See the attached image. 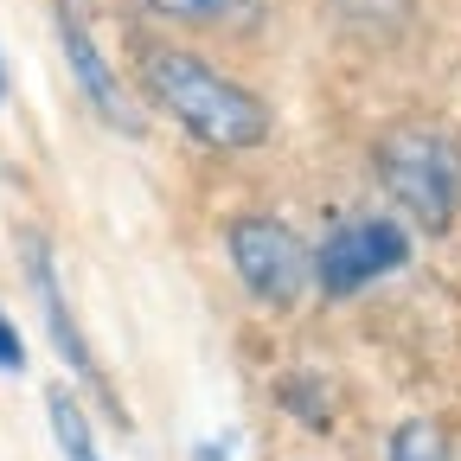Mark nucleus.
<instances>
[{"label": "nucleus", "mask_w": 461, "mask_h": 461, "mask_svg": "<svg viewBox=\"0 0 461 461\" xmlns=\"http://www.w3.org/2000/svg\"><path fill=\"white\" fill-rule=\"evenodd\" d=\"M135 84H141V96L167 115V122H180L199 148L250 154V148H263L276 135V109L250 84H238L230 71H218L212 58H199L186 45L148 39L141 65H135Z\"/></svg>", "instance_id": "f257e3e1"}, {"label": "nucleus", "mask_w": 461, "mask_h": 461, "mask_svg": "<svg viewBox=\"0 0 461 461\" xmlns=\"http://www.w3.org/2000/svg\"><path fill=\"white\" fill-rule=\"evenodd\" d=\"M378 186L397 199V212L429 238H448L461 212V148L436 122H403L372 148Z\"/></svg>", "instance_id": "f03ea898"}, {"label": "nucleus", "mask_w": 461, "mask_h": 461, "mask_svg": "<svg viewBox=\"0 0 461 461\" xmlns=\"http://www.w3.org/2000/svg\"><path fill=\"white\" fill-rule=\"evenodd\" d=\"M224 250H230V269H238L244 295L257 308H295L308 295V244L288 230L282 218L269 212H244L224 224Z\"/></svg>", "instance_id": "7ed1b4c3"}, {"label": "nucleus", "mask_w": 461, "mask_h": 461, "mask_svg": "<svg viewBox=\"0 0 461 461\" xmlns=\"http://www.w3.org/2000/svg\"><path fill=\"white\" fill-rule=\"evenodd\" d=\"M403 263H411V230L397 218H346L321 238V250H308V282L314 295L346 302L378 276H397Z\"/></svg>", "instance_id": "20e7f679"}, {"label": "nucleus", "mask_w": 461, "mask_h": 461, "mask_svg": "<svg viewBox=\"0 0 461 461\" xmlns=\"http://www.w3.org/2000/svg\"><path fill=\"white\" fill-rule=\"evenodd\" d=\"M58 45H65V65H71V84H77V96L96 109V122H109V129H122V135H141V109H135V96L122 90V77H115V65L103 58V45H96V32H90V20L71 7V0H58Z\"/></svg>", "instance_id": "39448f33"}, {"label": "nucleus", "mask_w": 461, "mask_h": 461, "mask_svg": "<svg viewBox=\"0 0 461 461\" xmlns=\"http://www.w3.org/2000/svg\"><path fill=\"white\" fill-rule=\"evenodd\" d=\"M20 263H26V282H32V295H39V314H45V333H51V346H58V359H65L84 384L109 391V378H103V366H96V353H90L77 314L65 308V282H58V257H51V244H45V230H26V238H20Z\"/></svg>", "instance_id": "423d86ee"}, {"label": "nucleus", "mask_w": 461, "mask_h": 461, "mask_svg": "<svg viewBox=\"0 0 461 461\" xmlns=\"http://www.w3.org/2000/svg\"><path fill=\"white\" fill-rule=\"evenodd\" d=\"M45 417H51V436H58V455H65V461H103L96 429H90V417H84L77 391L51 384V391H45Z\"/></svg>", "instance_id": "0eeeda50"}, {"label": "nucleus", "mask_w": 461, "mask_h": 461, "mask_svg": "<svg viewBox=\"0 0 461 461\" xmlns=\"http://www.w3.org/2000/svg\"><path fill=\"white\" fill-rule=\"evenodd\" d=\"M391 461H448V429L436 417H403L384 442Z\"/></svg>", "instance_id": "6e6552de"}, {"label": "nucleus", "mask_w": 461, "mask_h": 461, "mask_svg": "<svg viewBox=\"0 0 461 461\" xmlns=\"http://www.w3.org/2000/svg\"><path fill=\"white\" fill-rule=\"evenodd\" d=\"M276 403H282V411H295L308 429H327L333 423V397L321 391V378H282L276 384Z\"/></svg>", "instance_id": "1a4fd4ad"}, {"label": "nucleus", "mask_w": 461, "mask_h": 461, "mask_svg": "<svg viewBox=\"0 0 461 461\" xmlns=\"http://www.w3.org/2000/svg\"><path fill=\"white\" fill-rule=\"evenodd\" d=\"M160 20H186V26H218V20H238L250 14V0H148Z\"/></svg>", "instance_id": "9d476101"}, {"label": "nucleus", "mask_w": 461, "mask_h": 461, "mask_svg": "<svg viewBox=\"0 0 461 461\" xmlns=\"http://www.w3.org/2000/svg\"><path fill=\"white\" fill-rule=\"evenodd\" d=\"M0 372H26V339L7 314H0Z\"/></svg>", "instance_id": "9b49d317"}, {"label": "nucleus", "mask_w": 461, "mask_h": 461, "mask_svg": "<svg viewBox=\"0 0 461 461\" xmlns=\"http://www.w3.org/2000/svg\"><path fill=\"white\" fill-rule=\"evenodd\" d=\"M199 461H230V436H212V442L199 448Z\"/></svg>", "instance_id": "f8f14e48"}, {"label": "nucleus", "mask_w": 461, "mask_h": 461, "mask_svg": "<svg viewBox=\"0 0 461 461\" xmlns=\"http://www.w3.org/2000/svg\"><path fill=\"white\" fill-rule=\"evenodd\" d=\"M346 7H353V14H366V20H384V14H378V0H346ZM397 7H403V0H397Z\"/></svg>", "instance_id": "ddd939ff"}, {"label": "nucleus", "mask_w": 461, "mask_h": 461, "mask_svg": "<svg viewBox=\"0 0 461 461\" xmlns=\"http://www.w3.org/2000/svg\"><path fill=\"white\" fill-rule=\"evenodd\" d=\"M0 103H7V71H0Z\"/></svg>", "instance_id": "4468645a"}]
</instances>
